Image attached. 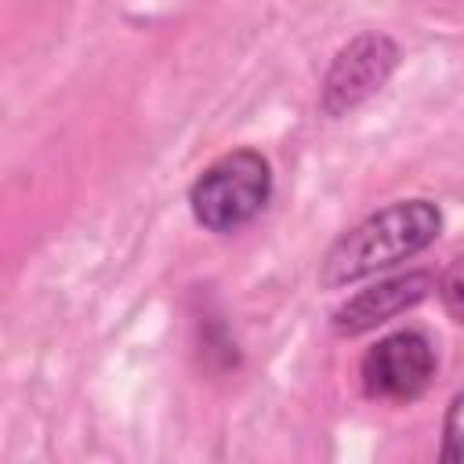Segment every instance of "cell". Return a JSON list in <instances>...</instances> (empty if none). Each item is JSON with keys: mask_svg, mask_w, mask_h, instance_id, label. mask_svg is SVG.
<instances>
[{"mask_svg": "<svg viewBox=\"0 0 464 464\" xmlns=\"http://www.w3.org/2000/svg\"><path fill=\"white\" fill-rule=\"evenodd\" d=\"M272 196V170L257 149H236L214 160L188 188L192 218L210 232L246 225Z\"/></svg>", "mask_w": 464, "mask_h": 464, "instance_id": "cell-2", "label": "cell"}, {"mask_svg": "<svg viewBox=\"0 0 464 464\" xmlns=\"http://www.w3.org/2000/svg\"><path fill=\"white\" fill-rule=\"evenodd\" d=\"M435 290V276L431 272H406V276H392L381 279L366 290H359L355 297H348L337 312H334V330L352 337V334H366L388 319H395L399 312L420 304L428 294Z\"/></svg>", "mask_w": 464, "mask_h": 464, "instance_id": "cell-5", "label": "cell"}, {"mask_svg": "<svg viewBox=\"0 0 464 464\" xmlns=\"http://www.w3.org/2000/svg\"><path fill=\"white\" fill-rule=\"evenodd\" d=\"M435 290H439L446 312H450L457 323H464V257L453 261V265L442 272V279L435 283Z\"/></svg>", "mask_w": 464, "mask_h": 464, "instance_id": "cell-7", "label": "cell"}, {"mask_svg": "<svg viewBox=\"0 0 464 464\" xmlns=\"http://www.w3.org/2000/svg\"><path fill=\"white\" fill-rule=\"evenodd\" d=\"M439 207L428 199H399L366 221H359L352 232H344L323 257L319 283L323 286H344L362 276H373L381 268H392L413 254H420L439 236Z\"/></svg>", "mask_w": 464, "mask_h": 464, "instance_id": "cell-1", "label": "cell"}, {"mask_svg": "<svg viewBox=\"0 0 464 464\" xmlns=\"http://www.w3.org/2000/svg\"><path fill=\"white\" fill-rule=\"evenodd\" d=\"M435 377V348L420 330H395L362 355V388L373 399H417Z\"/></svg>", "mask_w": 464, "mask_h": 464, "instance_id": "cell-3", "label": "cell"}, {"mask_svg": "<svg viewBox=\"0 0 464 464\" xmlns=\"http://www.w3.org/2000/svg\"><path fill=\"white\" fill-rule=\"evenodd\" d=\"M395 65H399V47H395L392 36H384V33H359L355 40H348L337 51V58L326 69L323 109L330 116H341V112L355 109L373 91H381V83L392 76Z\"/></svg>", "mask_w": 464, "mask_h": 464, "instance_id": "cell-4", "label": "cell"}, {"mask_svg": "<svg viewBox=\"0 0 464 464\" xmlns=\"http://www.w3.org/2000/svg\"><path fill=\"white\" fill-rule=\"evenodd\" d=\"M439 464H464V392H457L450 410H446Z\"/></svg>", "mask_w": 464, "mask_h": 464, "instance_id": "cell-6", "label": "cell"}]
</instances>
